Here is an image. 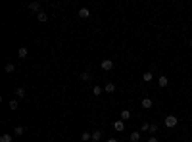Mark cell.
I'll list each match as a JSON object with an SVG mask.
<instances>
[{"mask_svg": "<svg viewBox=\"0 0 192 142\" xmlns=\"http://www.w3.org/2000/svg\"><path fill=\"white\" fill-rule=\"evenodd\" d=\"M90 142H94V140H90Z\"/></svg>", "mask_w": 192, "mask_h": 142, "instance_id": "obj_28", "label": "cell"}, {"mask_svg": "<svg viewBox=\"0 0 192 142\" xmlns=\"http://www.w3.org/2000/svg\"><path fill=\"white\" fill-rule=\"evenodd\" d=\"M10 108H12V110H17V108H19L17 98H12V100H10Z\"/></svg>", "mask_w": 192, "mask_h": 142, "instance_id": "obj_17", "label": "cell"}, {"mask_svg": "<svg viewBox=\"0 0 192 142\" xmlns=\"http://www.w3.org/2000/svg\"><path fill=\"white\" fill-rule=\"evenodd\" d=\"M17 56H19V58H27V46H21V48H19Z\"/></svg>", "mask_w": 192, "mask_h": 142, "instance_id": "obj_10", "label": "cell"}, {"mask_svg": "<svg viewBox=\"0 0 192 142\" xmlns=\"http://www.w3.org/2000/svg\"><path fill=\"white\" fill-rule=\"evenodd\" d=\"M152 79H154V75H152V73H150V71H146V73L142 75V81H144V83H150Z\"/></svg>", "mask_w": 192, "mask_h": 142, "instance_id": "obj_11", "label": "cell"}, {"mask_svg": "<svg viewBox=\"0 0 192 142\" xmlns=\"http://www.w3.org/2000/svg\"><path fill=\"white\" fill-rule=\"evenodd\" d=\"M79 17H81V19H89L90 17V10L89 8H81V10H79Z\"/></svg>", "mask_w": 192, "mask_h": 142, "instance_id": "obj_3", "label": "cell"}, {"mask_svg": "<svg viewBox=\"0 0 192 142\" xmlns=\"http://www.w3.org/2000/svg\"><path fill=\"white\" fill-rule=\"evenodd\" d=\"M104 90H106V92H113V90H115V84H113V83H106Z\"/></svg>", "mask_w": 192, "mask_h": 142, "instance_id": "obj_19", "label": "cell"}, {"mask_svg": "<svg viewBox=\"0 0 192 142\" xmlns=\"http://www.w3.org/2000/svg\"><path fill=\"white\" fill-rule=\"evenodd\" d=\"M37 19H38V21H40V23H44V21H46V19H48V15H46V13H44V12H38V13H37Z\"/></svg>", "mask_w": 192, "mask_h": 142, "instance_id": "obj_12", "label": "cell"}, {"mask_svg": "<svg viewBox=\"0 0 192 142\" xmlns=\"http://www.w3.org/2000/svg\"><path fill=\"white\" fill-rule=\"evenodd\" d=\"M129 140H131V142H138V140H140V133H136V131H133V133L129 135Z\"/></svg>", "mask_w": 192, "mask_h": 142, "instance_id": "obj_6", "label": "cell"}, {"mask_svg": "<svg viewBox=\"0 0 192 142\" xmlns=\"http://www.w3.org/2000/svg\"><path fill=\"white\" fill-rule=\"evenodd\" d=\"M148 142H160V140H158L156 136H150V138H148Z\"/></svg>", "mask_w": 192, "mask_h": 142, "instance_id": "obj_25", "label": "cell"}, {"mask_svg": "<svg viewBox=\"0 0 192 142\" xmlns=\"http://www.w3.org/2000/svg\"><path fill=\"white\" fill-rule=\"evenodd\" d=\"M92 140H94V142L102 140V131H94V133H92Z\"/></svg>", "mask_w": 192, "mask_h": 142, "instance_id": "obj_9", "label": "cell"}, {"mask_svg": "<svg viewBox=\"0 0 192 142\" xmlns=\"http://www.w3.org/2000/svg\"><path fill=\"white\" fill-rule=\"evenodd\" d=\"M142 108L150 110V108H152V100H150V98H144V100H142Z\"/></svg>", "mask_w": 192, "mask_h": 142, "instance_id": "obj_15", "label": "cell"}, {"mask_svg": "<svg viewBox=\"0 0 192 142\" xmlns=\"http://www.w3.org/2000/svg\"><path fill=\"white\" fill-rule=\"evenodd\" d=\"M163 123H165V127H167V129H173V127H177V123H179V119H177L175 115H167V117H165V121H163Z\"/></svg>", "mask_w": 192, "mask_h": 142, "instance_id": "obj_1", "label": "cell"}, {"mask_svg": "<svg viewBox=\"0 0 192 142\" xmlns=\"http://www.w3.org/2000/svg\"><path fill=\"white\" fill-rule=\"evenodd\" d=\"M113 129L117 131V133H121V131L125 129V123H123V121H115L113 123Z\"/></svg>", "mask_w": 192, "mask_h": 142, "instance_id": "obj_7", "label": "cell"}, {"mask_svg": "<svg viewBox=\"0 0 192 142\" xmlns=\"http://www.w3.org/2000/svg\"><path fill=\"white\" fill-rule=\"evenodd\" d=\"M90 79H92V75H90L89 71H83V73H81V81L87 83V81H90Z\"/></svg>", "mask_w": 192, "mask_h": 142, "instance_id": "obj_13", "label": "cell"}, {"mask_svg": "<svg viewBox=\"0 0 192 142\" xmlns=\"http://www.w3.org/2000/svg\"><path fill=\"white\" fill-rule=\"evenodd\" d=\"M100 67H102L104 71H111L113 69V62H111V60H104L102 64H100Z\"/></svg>", "mask_w": 192, "mask_h": 142, "instance_id": "obj_2", "label": "cell"}, {"mask_svg": "<svg viewBox=\"0 0 192 142\" xmlns=\"http://www.w3.org/2000/svg\"><path fill=\"white\" fill-rule=\"evenodd\" d=\"M29 10H31V12H42V10H40V2H31V4H29Z\"/></svg>", "mask_w": 192, "mask_h": 142, "instance_id": "obj_4", "label": "cell"}, {"mask_svg": "<svg viewBox=\"0 0 192 142\" xmlns=\"http://www.w3.org/2000/svg\"><path fill=\"white\" fill-rule=\"evenodd\" d=\"M0 142H12V135H8V133L6 135H2L0 136Z\"/></svg>", "mask_w": 192, "mask_h": 142, "instance_id": "obj_21", "label": "cell"}, {"mask_svg": "<svg viewBox=\"0 0 192 142\" xmlns=\"http://www.w3.org/2000/svg\"><path fill=\"white\" fill-rule=\"evenodd\" d=\"M158 131V125H150V133H156Z\"/></svg>", "mask_w": 192, "mask_h": 142, "instance_id": "obj_24", "label": "cell"}, {"mask_svg": "<svg viewBox=\"0 0 192 142\" xmlns=\"http://www.w3.org/2000/svg\"><path fill=\"white\" fill-rule=\"evenodd\" d=\"M190 46H192V39H190Z\"/></svg>", "mask_w": 192, "mask_h": 142, "instance_id": "obj_27", "label": "cell"}, {"mask_svg": "<svg viewBox=\"0 0 192 142\" xmlns=\"http://www.w3.org/2000/svg\"><path fill=\"white\" fill-rule=\"evenodd\" d=\"M140 131H150V123H142V125H140Z\"/></svg>", "mask_w": 192, "mask_h": 142, "instance_id": "obj_23", "label": "cell"}, {"mask_svg": "<svg viewBox=\"0 0 192 142\" xmlns=\"http://www.w3.org/2000/svg\"><path fill=\"white\" fill-rule=\"evenodd\" d=\"M81 140L83 142H90L92 140V135H90V133H83V135H81Z\"/></svg>", "mask_w": 192, "mask_h": 142, "instance_id": "obj_16", "label": "cell"}, {"mask_svg": "<svg viewBox=\"0 0 192 142\" xmlns=\"http://www.w3.org/2000/svg\"><path fill=\"white\" fill-rule=\"evenodd\" d=\"M102 92H104V88H102V86H94V88H92V94H94V96H100Z\"/></svg>", "mask_w": 192, "mask_h": 142, "instance_id": "obj_20", "label": "cell"}, {"mask_svg": "<svg viewBox=\"0 0 192 142\" xmlns=\"http://www.w3.org/2000/svg\"><path fill=\"white\" fill-rule=\"evenodd\" d=\"M158 84H160L161 88H165L167 84H169V79H167V77H165V75H161V77H160V79H158Z\"/></svg>", "mask_w": 192, "mask_h": 142, "instance_id": "obj_5", "label": "cell"}, {"mask_svg": "<svg viewBox=\"0 0 192 142\" xmlns=\"http://www.w3.org/2000/svg\"><path fill=\"white\" fill-rule=\"evenodd\" d=\"M108 142H119L117 138H108Z\"/></svg>", "mask_w": 192, "mask_h": 142, "instance_id": "obj_26", "label": "cell"}, {"mask_svg": "<svg viewBox=\"0 0 192 142\" xmlns=\"http://www.w3.org/2000/svg\"><path fill=\"white\" fill-rule=\"evenodd\" d=\"M23 133H25V127H23V125H17V127H15V136H21Z\"/></svg>", "mask_w": 192, "mask_h": 142, "instance_id": "obj_18", "label": "cell"}, {"mask_svg": "<svg viewBox=\"0 0 192 142\" xmlns=\"http://www.w3.org/2000/svg\"><path fill=\"white\" fill-rule=\"evenodd\" d=\"M127 119H131V111H129V110H123L121 111V121H127Z\"/></svg>", "mask_w": 192, "mask_h": 142, "instance_id": "obj_14", "label": "cell"}, {"mask_svg": "<svg viewBox=\"0 0 192 142\" xmlns=\"http://www.w3.org/2000/svg\"><path fill=\"white\" fill-rule=\"evenodd\" d=\"M4 69H6V73H13L15 65H13V64H6V67H4Z\"/></svg>", "mask_w": 192, "mask_h": 142, "instance_id": "obj_22", "label": "cell"}, {"mask_svg": "<svg viewBox=\"0 0 192 142\" xmlns=\"http://www.w3.org/2000/svg\"><path fill=\"white\" fill-rule=\"evenodd\" d=\"M13 92H15V96H17V98H25V94H27L25 88H21V86H17V88H15Z\"/></svg>", "mask_w": 192, "mask_h": 142, "instance_id": "obj_8", "label": "cell"}]
</instances>
